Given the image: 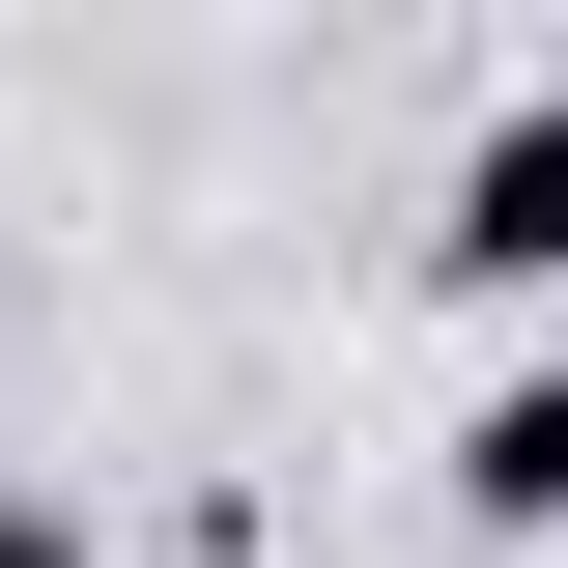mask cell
I'll use <instances>...</instances> for the list:
<instances>
[{
	"instance_id": "cell-1",
	"label": "cell",
	"mask_w": 568,
	"mask_h": 568,
	"mask_svg": "<svg viewBox=\"0 0 568 568\" xmlns=\"http://www.w3.org/2000/svg\"><path fill=\"white\" fill-rule=\"evenodd\" d=\"M426 284H484V313H540V284H568V85H511V114L455 142V200H426Z\"/></svg>"
},
{
	"instance_id": "cell-2",
	"label": "cell",
	"mask_w": 568,
	"mask_h": 568,
	"mask_svg": "<svg viewBox=\"0 0 568 568\" xmlns=\"http://www.w3.org/2000/svg\"><path fill=\"white\" fill-rule=\"evenodd\" d=\"M455 511H484V540H568V342H540V369H484V426H455Z\"/></svg>"
},
{
	"instance_id": "cell-3",
	"label": "cell",
	"mask_w": 568,
	"mask_h": 568,
	"mask_svg": "<svg viewBox=\"0 0 568 568\" xmlns=\"http://www.w3.org/2000/svg\"><path fill=\"white\" fill-rule=\"evenodd\" d=\"M0 568H85V511H29V484H0Z\"/></svg>"
}]
</instances>
